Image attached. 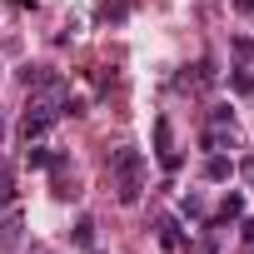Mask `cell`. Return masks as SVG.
<instances>
[{"label": "cell", "mask_w": 254, "mask_h": 254, "mask_svg": "<svg viewBox=\"0 0 254 254\" xmlns=\"http://www.w3.org/2000/svg\"><path fill=\"white\" fill-rule=\"evenodd\" d=\"M110 170H115V194H120V204H135V199H140V175H145L140 150H120V155L110 160Z\"/></svg>", "instance_id": "cell-1"}, {"label": "cell", "mask_w": 254, "mask_h": 254, "mask_svg": "<svg viewBox=\"0 0 254 254\" xmlns=\"http://www.w3.org/2000/svg\"><path fill=\"white\" fill-rule=\"evenodd\" d=\"M155 145H160V165L165 170H180V155L170 150V120H155Z\"/></svg>", "instance_id": "cell-2"}, {"label": "cell", "mask_w": 254, "mask_h": 254, "mask_svg": "<svg viewBox=\"0 0 254 254\" xmlns=\"http://www.w3.org/2000/svg\"><path fill=\"white\" fill-rule=\"evenodd\" d=\"M160 244H165V249H180V244H185V239H180V224H175V219H160Z\"/></svg>", "instance_id": "cell-3"}, {"label": "cell", "mask_w": 254, "mask_h": 254, "mask_svg": "<svg viewBox=\"0 0 254 254\" xmlns=\"http://www.w3.org/2000/svg\"><path fill=\"white\" fill-rule=\"evenodd\" d=\"M204 175H209V180H229V175H234V165H229V160H219V155H214V160H209V165H204Z\"/></svg>", "instance_id": "cell-4"}, {"label": "cell", "mask_w": 254, "mask_h": 254, "mask_svg": "<svg viewBox=\"0 0 254 254\" xmlns=\"http://www.w3.org/2000/svg\"><path fill=\"white\" fill-rule=\"evenodd\" d=\"M25 160H30V170H50V165H55L50 150H25Z\"/></svg>", "instance_id": "cell-5"}, {"label": "cell", "mask_w": 254, "mask_h": 254, "mask_svg": "<svg viewBox=\"0 0 254 254\" xmlns=\"http://www.w3.org/2000/svg\"><path fill=\"white\" fill-rule=\"evenodd\" d=\"M239 214H244V199H239V194H229V199H224V214H219V219L229 224V219H239Z\"/></svg>", "instance_id": "cell-6"}, {"label": "cell", "mask_w": 254, "mask_h": 254, "mask_svg": "<svg viewBox=\"0 0 254 254\" xmlns=\"http://www.w3.org/2000/svg\"><path fill=\"white\" fill-rule=\"evenodd\" d=\"M234 90H244V95H249V90H254V75H249V70H239V75H234Z\"/></svg>", "instance_id": "cell-7"}, {"label": "cell", "mask_w": 254, "mask_h": 254, "mask_svg": "<svg viewBox=\"0 0 254 254\" xmlns=\"http://www.w3.org/2000/svg\"><path fill=\"white\" fill-rule=\"evenodd\" d=\"M239 175H244V180L254 185V160H244V165H239Z\"/></svg>", "instance_id": "cell-8"}, {"label": "cell", "mask_w": 254, "mask_h": 254, "mask_svg": "<svg viewBox=\"0 0 254 254\" xmlns=\"http://www.w3.org/2000/svg\"><path fill=\"white\" fill-rule=\"evenodd\" d=\"M5 194H10V180H5V170H0V204H5Z\"/></svg>", "instance_id": "cell-9"}, {"label": "cell", "mask_w": 254, "mask_h": 254, "mask_svg": "<svg viewBox=\"0 0 254 254\" xmlns=\"http://www.w3.org/2000/svg\"><path fill=\"white\" fill-rule=\"evenodd\" d=\"M234 5H239V10H254V0H234Z\"/></svg>", "instance_id": "cell-10"}]
</instances>
